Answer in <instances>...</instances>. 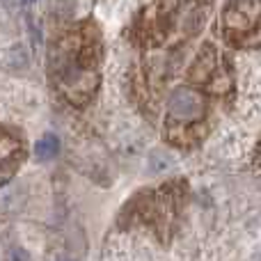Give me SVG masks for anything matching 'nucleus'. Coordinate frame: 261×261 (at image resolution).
<instances>
[{
	"label": "nucleus",
	"mask_w": 261,
	"mask_h": 261,
	"mask_svg": "<svg viewBox=\"0 0 261 261\" xmlns=\"http://www.w3.org/2000/svg\"><path fill=\"white\" fill-rule=\"evenodd\" d=\"M53 73L62 87L69 92V99L85 103L96 85V53H92L90 39L69 37L53 53Z\"/></svg>",
	"instance_id": "f257e3e1"
},
{
	"label": "nucleus",
	"mask_w": 261,
	"mask_h": 261,
	"mask_svg": "<svg viewBox=\"0 0 261 261\" xmlns=\"http://www.w3.org/2000/svg\"><path fill=\"white\" fill-rule=\"evenodd\" d=\"M225 28L234 41L261 32V0H231L225 12Z\"/></svg>",
	"instance_id": "f03ea898"
},
{
	"label": "nucleus",
	"mask_w": 261,
	"mask_h": 261,
	"mask_svg": "<svg viewBox=\"0 0 261 261\" xmlns=\"http://www.w3.org/2000/svg\"><path fill=\"white\" fill-rule=\"evenodd\" d=\"M202 110H204V101L197 92L193 90H176L172 94L170 103H167V115H165V124L167 128H184L190 124H197L202 119Z\"/></svg>",
	"instance_id": "7ed1b4c3"
},
{
	"label": "nucleus",
	"mask_w": 261,
	"mask_h": 261,
	"mask_svg": "<svg viewBox=\"0 0 261 261\" xmlns=\"http://www.w3.org/2000/svg\"><path fill=\"white\" fill-rule=\"evenodd\" d=\"M58 151H60V140L55 138V135H44V138L37 142V147H35L37 158H41V161L55 158V153Z\"/></svg>",
	"instance_id": "20e7f679"
},
{
	"label": "nucleus",
	"mask_w": 261,
	"mask_h": 261,
	"mask_svg": "<svg viewBox=\"0 0 261 261\" xmlns=\"http://www.w3.org/2000/svg\"><path fill=\"white\" fill-rule=\"evenodd\" d=\"M5 261H32V259H30V254H28L23 248H9Z\"/></svg>",
	"instance_id": "39448f33"
},
{
	"label": "nucleus",
	"mask_w": 261,
	"mask_h": 261,
	"mask_svg": "<svg viewBox=\"0 0 261 261\" xmlns=\"http://www.w3.org/2000/svg\"><path fill=\"white\" fill-rule=\"evenodd\" d=\"M28 3H32V0H28Z\"/></svg>",
	"instance_id": "423d86ee"
}]
</instances>
